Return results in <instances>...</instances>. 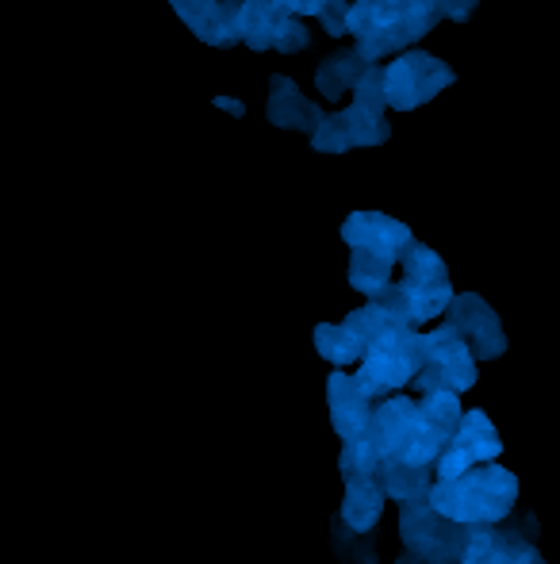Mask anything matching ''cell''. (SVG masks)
I'll list each match as a JSON object with an SVG mask.
<instances>
[{
	"instance_id": "cell-25",
	"label": "cell",
	"mask_w": 560,
	"mask_h": 564,
	"mask_svg": "<svg viewBox=\"0 0 560 564\" xmlns=\"http://www.w3.org/2000/svg\"><path fill=\"white\" fill-rule=\"evenodd\" d=\"M381 82H384V66H365L361 82L353 85V100H350V105L365 108V112H373V116H384V112H388V105H384Z\"/></svg>"
},
{
	"instance_id": "cell-11",
	"label": "cell",
	"mask_w": 560,
	"mask_h": 564,
	"mask_svg": "<svg viewBox=\"0 0 560 564\" xmlns=\"http://www.w3.org/2000/svg\"><path fill=\"white\" fill-rule=\"evenodd\" d=\"M342 242L350 246V250L376 253V258L396 265L399 253L407 250V242H415V235H411V227L384 216V212H353L342 224Z\"/></svg>"
},
{
	"instance_id": "cell-19",
	"label": "cell",
	"mask_w": 560,
	"mask_h": 564,
	"mask_svg": "<svg viewBox=\"0 0 560 564\" xmlns=\"http://www.w3.org/2000/svg\"><path fill=\"white\" fill-rule=\"evenodd\" d=\"M311 338H315L319 357L334 365V369H358V361L365 357V346H361L358 335L345 330L342 323H319Z\"/></svg>"
},
{
	"instance_id": "cell-30",
	"label": "cell",
	"mask_w": 560,
	"mask_h": 564,
	"mask_svg": "<svg viewBox=\"0 0 560 564\" xmlns=\"http://www.w3.org/2000/svg\"><path fill=\"white\" fill-rule=\"evenodd\" d=\"M480 0H433V8H438V20H469L472 12H476Z\"/></svg>"
},
{
	"instance_id": "cell-32",
	"label": "cell",
	"mask_w": 560,
	"mask_h": 564,
	"mask_svg": "<svg viewBox=\"0 0 560 564\" xmlns=\"http://www.w3.org/2000/svg\"><path fill=\"white\" fill-rule=\"evenodd\" d=\"M396 564H426V561H419V557H411V553H404V557H399Z\"/></svg>"
},
{
	"instance_id": "cell-28",
	"label": "cell",
	"mask_w": 560,
	"mask_h": 564,
	"mask_svg": "<svg viewBox=\"0 0 560 564\" xmlns=\"http://www.w3.org/2000/svg\"><path fill=\"white\" fill-rule=\"evenodd\" d=\"M307 43H311V35H307L304 23H299L296 15H281L277 28H273V43H270V51H281V54H299Z\"/></svg>"
},
{
	"instance_id": "cell-18",
	"label": "cell",
	"mask_w": 560,
	"mask_h": 564,
	"mask_svg": "<svg viewBox=\"0 0 560 564\" xmlns=\"http://www.w3.org/2000/svg\"><path fill=\"white\" fill-rule=\"evenodd\" d=\"M281 15L284 12L273 0H239V43L254 46V51H270L273 28Z\"/></svg>"
},
{
	"instance_id": "cell-9",
	"label": "cell",
	"mask_w": 560,
	"mask_h": 564,
	"mask_svg": "<svg viewBox=\"0 0 560 564\" xmlns=\"http://www.w3.org/2000/svg\"><path fill=\"white\" fill-rule=\"evenodd\" d=\"M422 354L426 365L438 372L446 392L464 395L469 388H476V361H472L469 346L457 338V330H449L446 323H438L433 330H422Z\"/></svg>"
},
{
	"instance_id": "cell-1",
	"label": "cell",
	"mask_w": 560,
	"mask_h": 564,
	"mask_svg": "<svg viewBox=\"0 0 560 564\" xmlns=\"http://www.w3.org/2000/svg\"><path fill=\"white\" fill-rule=\"evenodd\" d=\"M518 499V476L499 460L476 465L453 480H433L426 491V507L457 527H499L510 519Z\"/></svg>"
},
{
	"instance_id": "cell-31",
	"label": "cell",
	"mask_w": 560,
	"mask_h": 564,
	"mask_svg": "<svg viewBox=\"0 0 560 564\" xmlns=\"http://www.w3.org/2000/svg\"><path fill=\"white\" fill-rule=\"evenodd\" d=\"M216 108H223V112H231V116H246V105L234 97H216Z\"/></svg>"
},
{
	"instance_id": "cell-27",
	"label": "cell",
	"mask_w": 560,
	"mask_h": 564,
	"mask_svg": "<svg viewBox=\"0 0 560 564\" xmlns=\"http://www.w3.org/2000/svg\"><path fill=\"white\" fill-rule=\"evenodd\" d=\"M376 453L373 446L365 442H345L342 446V457H338V468H342V480H350V476H373L376 473Z\"/></svg>"
},
{
	"instance_id": "cell-21",
	"label": "cell",
	"mask_w": 560,
	"mask_h": 564,
	"mask_svg": "<svg viewBox=\"0 0 560 564\" xmlns=\"http://www.w3.org/2000/svg\"><path fill=\"white\" fill-rule=\"evenodd\" d=\"M396 281V265L376 253H361V250H350V284L361 292V296H381L388 284Z\"/></svg>"
},
{
	"instance_id": "cell-12",
	"label": "cell",
	"mask_w": 560,
	"mask_h": 564,
	"mask_svg": "<svg viewBox=\"0 0 560 564\" xmlns=\"http://www.w3.org/2000/svg\"><path fill=\"white\" fill-rule=\"evenodd\" d=\"M461 564H546L538 545L523 530L510 527H469V542H464Z\"/></svg>"
},
{
	"instance_id": "cell-5",
	"label": "cell",
	"mask_w": 560,
	"mask_h": 564,
	"mask_svg": "<svg viewBox=\"0 0 560 564\" xmlns=\"http://www.w3.org/2000/svg\"><path fill=\"white\" fill-rule=\"evenodd\" d=\"M453 82H457L453 66H446V62L426 51H407L384 66V82H381L384 105L392 112H415V108H422L426 100H433Z\"/></svg>"
},
{
	"instance_id": "cell-26",
	"label": "cell",
	"mask_w": 560,
	"mask_h": 564,
	"mask_svg": "<svg viewBox=\"0 0 560 564\" xmlns=\"http://www.w3.org/2000/svg\"><path fill=\"white\" fill-rule=\"evenodd\" d=\"M311 150H319V154H345V150H353L338 112H327L319 119V127L311 131Z\"/></svg>"
},
{
	"instance_id": "cell-15",
	"label": "cell",
	"mask_w": 560,
	"mask_h": 564,
	"mask_svg": "<svg viewBox=\"0 0 560 564\" xmlns=\"http://www.w3.org/2000/svg\"><path fill=\"white\" fill-rule=\"evenodd\" d=\"M384 507H388V499H384L376 476H350V480H345V496H342L338 519H342V527L350 530V534L365 538L381 527Z\"/></svg>"
},
{
	"instance_id": "cell-22",
	"label": "cell",
	"mask_w": 560,
	"mask_h": 564,
	"mask_svg": "<svg viewBox=\"0 0 560 564\" xmlns=\"http://www.w3.org/2000/svg\"><path fill=\"white\" fill-rule=\"evenodd\" d=\"M338 119H342V127H345V134H350V147L353 150L384 147V142L392 139L388 116H373V112H365V108H358V105H345L342 112H338Z\"/></svg>"
},
{
	"instance_id": "cell-2",
	"label": "cell",
	"mask_w": 560,
	"mask_h": 564,
	"mask_svg": "<svg viewBox=\"0 0 560 564\" xmlns=\"http://www.w3.org/2000/svg\"><path fill=\"white\" fill-rule=\"evenodd\" d=\"M438 23L433 0H350L345 35L358 39V58L381 66L384 54H399L426 39Z\"/></svg>"
},
{
	"instance_id": "cell-7",
	"label": "cell",
	"mask_w": 560,
	"mask_h": 564,
	"mask_svg": "<svg viewBox=\"0 0 560 564\" xmlns=\"http://www.w3.org/2000/svg\"><path fill=\"white\" fill-rule=\"evenodd\" d=\"M503 453V442H499V431L492 426V419L484 411H464L457 431L449 434L446 449L438 453L433 460V480H453V476L469 473L476 465H492L499 460Z\"/></svg>"
},
{
	"instance_id": "cell-29",
	"label": "cell",
	"mask_w": 560,
	"mask_h": 564,
	"mask_svg": "<svg viewBox=\"0 0 560 564\" xmlns=\"http://www.w3.org/2000/svg\"><path fill=\"white\" fill-rule=\"evenodd\" d=\"M345 12H350V0H327V4L319 8V15H315V20L327 28V35L342 39L345 35Z\"/></svg>"
},
{
	"instance_id": "cell-13",
	"label": "cell",
	"mask_w": 560,
	"mask_h": 564,
	"mask_svg": "<svg viewBox=\"0 0 560 564\" xmlns=\"http://www.w3.org/2000/svg\"><path fill=\"white\" fill-rule=\"evenodd\" d=\"M169 8L204 46H239V0H169Z\"/></svg>"
},
{
	"instance_id": "cell-24",
	"label": "cell",
	"mask_w": 560,
	"mask_h": 564,
	"mask_svg": "<svg viewBox=\"0 0 560 564\" xmlns=\"http://www.w3.org/2000/svg\"><path fill=\"white\" fill-rule=\"evenodd\" d=\"M415 403H419L422 419L433 426V431H441L449 438V434L457 431V423H461L464 408H461V395L446 392V388H438V392H422L415 395Z\"/></svg>"
},
{
	"instance_id": "cell-6",
	"label": "cell",
	"mask_w": 560,
	"mask_h": 564,
	"mask_svg": "<svg viewBox=\"0 0 560 564\" xmlns=\"http://www.w3.org/2000/svg\"><path fill=\"white\" fill-rule=\"evenodd\" d=\"M399 538H404L407 553L426 564H461L464 542H469V527L433 514L426 503L399 507Z\"/></svg>"
},
{
	"instance_id": "cell-3",
	"label": "cell",
	"mask_w": 560,
	"mask_h": 564,
	"mask_svg": "<svg viewBox=\"0 0 560 564\" xmlns=\"http://www.w3.org/2000/svg\"><path fill=\"white\" fill-rule=\"evenodd\" d=\"M446 434L433 431L422 419L415 395L399 392L388 395L373 408V423H369V446H373L376 460H396V465H426L438 460L446 449Z\"/></svg>"
},
{
	"instance_id": "cell-4",
	"label": "cell",
	"mask_w": 560,
	"mask_h": 564,
	"mask_svg": "<svg viewBox=\"0 0 560 564\" xmlns=\"http://www.w3.org/2000/svg\"><path fill=\"white\" fill-rule=\"evenodd\" d=\"M426 365L422 354V330L411 327H392L381 338H373L365 346V357L358 361L353 377L365 388V395L373 403L399 395L411 388V380L419 377V369Z\"/></svg>"
},
{
	"instance_id": "cell-16",
	"label": "cell",
	"mask_w": 560,
	"mask_h": 564,
	"mask_svg": "<svg viewBox=\"0 0 560 564\" xmlns=\"http://www.w3.org/2000/svg\"><path fill=\"white\" fill-rule=\"evenodd\" d=\"M373 476H376V484H381L384 499H396L399 507L426 503V491H430V484H433V468L396 465V460H381Z\"/></svg>"
},
{
	"instance_id": "cell-23",
	"label": "cell",
	"mask_w": 560,
	"mask_h": 564,
	"mask_svg": "<svg viewBox=\"0 0 560 564\" xmlns=\"http://www.w3.org/2000/svg\"><path fill=\"white\" fill-rule=\"evenodd\" d=\"M342 327H345V330H353L361 346H369V341L381 338L384 330H392V327H407V323L399 319L396 312H388V307H384V304H376V300H369L365 307H358V312L345 315ZM411 330H415V327H411Z\"/></svg>"
},
{
	"instance_id": "cell-20",
	"label": "cell",
	"mask_w": 560,
	"mask_h": 564,
	"mask_svg": "<svg viewBox=\"0 0 560 564\" xmlns=\"http://www.w3.org/2000/svg\"><path fill=\"white\" fill-rule=\"evenodd\" d=\"M396 284H441L449 281V269L430 246L422 242H407V250L396 261Z\"/></svg>"
},
{
	"instance_id": "cell-8",
	"label": "cell",
	"mask_w": 560,
	"mask_h": 564,
	"mask_svg": "<svg viewBox=\"0 0 560 564\" xmlns=\"http://www.w3.org/2000/svg\"><path fill=\"white\" fill-rule=\"evenodd\" d=\"M446 327L457 330V338L469 346L472 361H492V357H499L507 349L499 315L476 292H453V300L446 307Z\"/></svg>"
},
{
	"instance_id": "cell-14",
	"label": "cell",
	"mask_w": 560,
	"mask_h": 564,
	"mask_svg": "<svg viewBox=\"0 0 560 564\" xmlns=\"http://www.w3.org/2000/svg\"><path fill=\"white\" fill-rule=\"evenodd\" d=\"M265 116H270L273 127H284V131H307L311 134L315 127H319V119L327 116L319 105H311V100L299 93V85L292 82V77L284 74H273L270 77V108H265Z\"/></svg>"
},
{
	"instance_id": "cell-10",
	"label": "cell",
	"mask_w": 560,
	"mask_h": 564,
	"mask_svg": "<svg viewBox=\"0 0 560 564\" xmlns=\"http://www.w3.org/2000/svg\"><path fill=\"white\" fill-rule=\"evenodd\" d=\"M327 403H330V423H334L338 438L345 442H365L369 423H373L376 403L365 395V388L358 384L353 369H334L327 380Z\"/></svg>"
},
{
	"instance_id": "cell-17",
	"label": "cell",
	"mask_w": 560,
	"mask_h": 564,
	"mask_svg": "<svg viewBox=\"0 0 560 564\" xmlns=\"http://www.w3.org/2000/svg\"><path fill=\"white\" fill-rule=\"evenodd\" d=\"M361 74H365V62H361L358 54L334 51L319 62V69H315V89H319L327 100H345V93H353V85L361 82Z\"/></svg>"
}]
</instances>
